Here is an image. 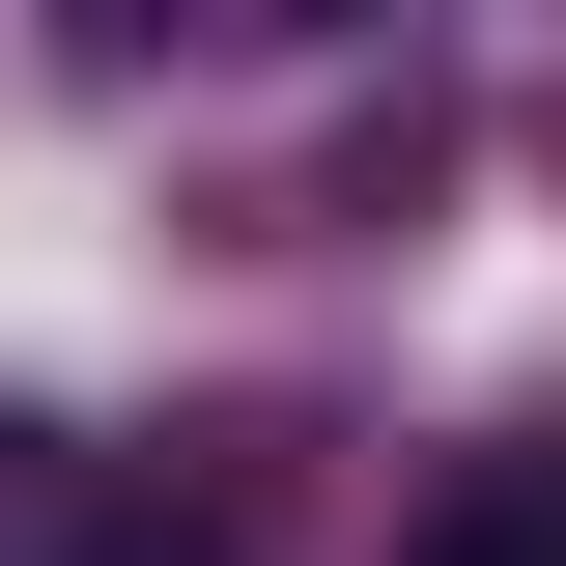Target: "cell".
<instances>
[{"mask_svg": "<svg viewBox=\"0 0 566 566\" xmlns=\"http://www.w3.org/2000/svg\"><path fill=\"white\" fill-rule=\"evenodd\" d=\"M397 566H566V453H482V482H424Z\"/></svg>", "mask_w": 566, "mask_h": 566, "instance_id": "6da1fadb", "label": "cell"}]
</instances>
